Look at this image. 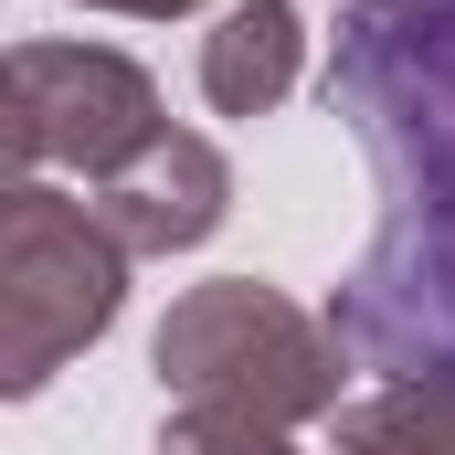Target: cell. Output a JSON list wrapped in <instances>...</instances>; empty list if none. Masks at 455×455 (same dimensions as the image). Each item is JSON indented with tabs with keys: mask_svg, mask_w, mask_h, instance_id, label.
I'll list each match as a JSON object with an SVG mask.
<instances>
[{
	"mask_svg": "<svg viewBox=\"0 0 455 455\" xmlns=\"http://www.w3.org/2000/svg\"><path fill=\"white\" fill-rule=\"evenodd\" d=\"M96 223L116 233V254H191V243H212L233 212V170L223 148L202 138V127H159L127 170L96 180V202H85Z\"/></svg>",
	"mask_w": 455,
	"mask_h": 455,
	"instance_id": "5",
	"label": "cell"
},
{
	"mask_svg": "<svg viewBox=\"0 0 455 455\" xmlns=\"http://www.w3.org/2000/svg\"><path fill=\"white\" fill-rule=\"evenodd\" d=\"M329 107L381 180V233L329 339L381 371H435L455 360V0H360L329 53Z\"/></svg>",
	"mask_w": 455,
	"mask_h": 455,
	"instance_id": "1",
	"label": "cell"
},
{
	"mask_svg": "<svg viewBox=\"0 0 455 455\" xmlns=\"http://www.w3.org/2000/svg\"><path fill=\"white\" fill-rule=\"evenodd\" d=\"M307 75V11L297 0H233L202 32V96L212 116H275Z\"/></svg>",
	"mask_w": 455,
	"mask_h": 455,
	"instance_id": "6",
	"label": "cell"
},
{
	"mask_svg": "<svg viewBox=\"0 0 455 455\" xmlns=\"http://www.w3.org/2000/svg\"><path fill=\"white\" fill-rule=\"evenodd\" d=\"M32 170H43V138H32L21 75H11V53H0V191H11V180H32Z\"/></svg>",
	"mask_w": 455,
	"mask_h": 455,
	"instance_id": "9",
	"label": "cell"
},
{
	"mask_svg": "<svg viewBox=\"0 0 455 455\" xmlns=\"http://www.w3.org/2000/svg\"><path fill=\"white\" fill-rule=\"evenodd\" d=\"M11 75H21V107H32L43 159H53V170H85V180L127 170V159L170 127L148 64L116 53V43H21Z\"/></svg>",
	"mask_w": 455,
	"mask_h": 455,
	"instance_id": "4",
	"label": "cell"
},
{
	"mask_svg": "<svg viewBox=\"0 0 455 455\" xmlns=\"http://www.w3.org/2000/svg\"><path fill=\"white\" fill-rule=\"evenodd\" d=\"M85 11H127V21H180V11H202V0H85Z\"/></svg>",
	"mask_w": 455,
	"mask_h": 455,
	"instance_id": "10",
	"label": "cell"
},
{
	"mask_svg": "<svg viewBox=\"0 0 455 455\" xmlns=\"http://www.w3.org/2000/svg\"><path fill=\"white\" fill-rule=\"evenodd\" d=\"M329 455H455V360L392 371L381 392L339 403L329 413Z\"/></svg>",
	"mask_w": 455,
	"mask_h": 455,
	"instance_id": "7",
	"label": "cell"
},
{
	"mask_svg": "<svg viewBox=\"0 0 455 455\" xmlns=\"http://www.w3.org/2000/svg\"><path fill=\"white\" fill-rule=\"evenodd\" d=\"M159 455H297L275 424H243V413H170Z\"/></svg>",
	"mask_w": 455,
	"mask_h": 455,
	"instance_id": "8",
	"label": "cell"
},
{
	"mask_svg": "<svg viewBox=\"0 0 455 455\" xmlns=\"http://www.w3.org/2000/svg\"><path fill=\"white\" fill-rule=\"evenodd\" d=\"M148 371L180 413H243V424H329L349 381V349L329 339V318H307L286 286L265 275H212L191 297H170L159 339H148Z\"/></svg>",
	"mask_w": 455,
	"mask_h": 455,
	"instance_id": "2",
	"label": "cell"
},
{
	"mask_svg": "<svg viewBox=\"0 0 455 455\" xmlns=\"http://www.w3.org/2000/svg\"><path fill=\"white\" fill-rule=\"evenodd\" d=\"M116 307H127L116 233L53 180H11L0 191V403H32L75 349L116 329Z\"/></svg>",
	"mask_w": 455,
	"mask_h": 455,
	"instance_id": "3",
	"label": "cell"
}]
</instances>
